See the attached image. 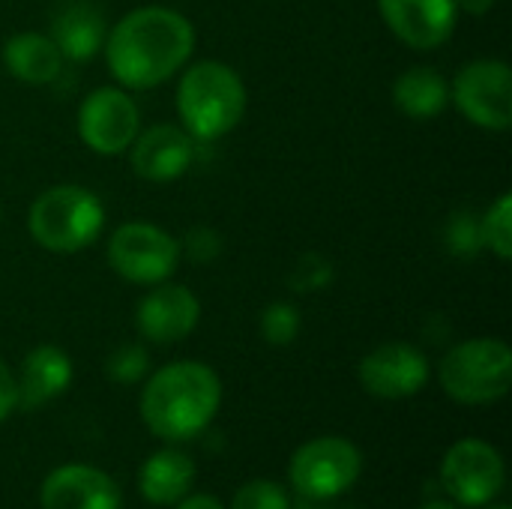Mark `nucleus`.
<instances>
[{
  "label": "nucleus",
  "instance_id": "obj_1",
  "mask_svg": "<svg viewBox=\"0 0 512 509\" xmlns=\"http://www.w3.org/2000/svg\"><path fill=\"white\" fill-rule=\"evenodd\" d=\"M105 60L123 90H150L174 78L195 51V27L168 6H138L105 36Z\"/></svg>",
  "mask_w": 512,
  "mask_h": 509
},
{
  "label": "nucleus",
  "instance_id": "obj_2",
  "mask_svg": "<svg viewBox=\"0 0 512 509\" xmlns=\"http://www.w3.org/2000/svg\"><path fill=\"white\" fill-rule=\"evenodd\" d=\"M222 405L219 375L198 360H177L153 372L141 393V420L144 426L168 441L198 438Z\"/></svg>",
  "mask_w": 512,
  "mask_h": 509
},
{
  "label": "nucleus",
  "instance_id": "obj_3",
  "mask_svg": "<svg viewBox=\"0 0 512 509\" xmlns=\"http://www.w3.org/2000/svg\"><path fill=\"white\" fill-rule=\"evenodd\" d=\"M249 93L234 66L222 60L192 63L177 84V114L195 141H219L234 132L246 114Z\"/></svg>",
  "mask_w": 512,
  "mask_h": 509
},
{
  "label": "nucleus",
  "instance_id": "obj_4",
  "mask_svg": "<svg viewBox=\"0 0 512 509\" xmlns=\"http://www.w3.org/2000/svg\"><path fill=\"white\" fill-rule=\"evenodd\" d=\"M105 228V204L96 192L60 183L36 195L27 210V231L33 243L54 255H75L99 240Z\"/></svg>",
  "mask_w": 512,
  "mask_h": 509
},
{
  "label": "nucleus",
  "instance_id": "obj_5",
  "mask_svg": "<svg viewBox=\"0 0 512 509\" xmlns=\"http://www.w3.org/2000/svg\"><path fill=\"white\" fill-rule=\"evenodd\" d=\"M441 387L459 405L501 402L512 387L510 345L495 336L453 345L441 360Z\"/></svg>",
  "mask_w": 512,
  "mask_h": 509
},
{
  "label": "nucleus",
  "instance_id": "obj_6",
  "mask_svg": "<svg viewBox=\"0 0 512 509\" xmlns=\"http://www.w3.org/2000/svg\"><path fill=\"white\" fill-rule=\"evenodd\" d=\"M180 258V243L150 222H126L108 237V264L132 285H159L171 279Z\"/></svg>",
  "mask_w": 512,
  "mask_h": 509
},
{
  "label": "nucleus",
  "instance_id": "obj_7",
  "mask_svg": "<svg viewBox=\"0 0 512 509\" xmlns=\"http://www.w3.org/2000/svg\"><path fill=\"white\" fill-rule=\"evenodd\" d=\"M363 471V456L348 438H315L297 447L288 465L291 486L315 501L348 492Z\"/></svg>",
  "mask_w": 512,
  "mask_h": 509
},
{
  "label": "nucleus",
  "instance_id": "obj_8",
  "mask_svg": "<svg viewBox=\"0 0 512 509\" xmlns=\"http://www.w3.org/2000/svg\"><path fill=\"white\" fill-rule=\"evenodd\" d=\"M450 102L477 129L507 132L512 126V69L504 60H471L456 72Z\"/></svg>",
  "mask_w": 512,
  "mask_h": 509
},
{
  "label": "nucleus",
  "instance_id": "obj_9",
  "mask_svg": "<svg viewBox=\"0 0 512 509\" xmlns=\"http://www.w3.org/2000/svg\"><path fill=\"white\" fill-rule=\"evenodd\" d=\"M441 483L456 504L486 507L504 492L507 465L489 441L462 438L447 450L441 462Z\"/></svg>",
  "mask_w": 512,
  "mask_h": 509
},
{
  "label": "nucleus",
  "instance_id": "obj_10",
  "mask_svg": "<svg viewBox=\"0 0 512 509\" xmlns=\"http://www.w3.org/2000/svg\"><path fill=\"white\" fill-rule=\"evenodd\" d=\"M141 132V111L129 90L96 87L78 105V135L96 156H120Z\"/></svg>",
  "mask_w": 512,
  "mask_h": 509
},
{
  "label": "nucleus",
  "instance_id": "obj_11",
  "mask_svg": "<svg viewBox=\"0 0 512 509\" xmlns=\"http://www.w3.org/2000/svg\"><path fill=\"white\" fill-rule=\"evenodd\" d=\"M357 378L363 390L375 399L384 402L411 399L429 384V360L417 345L387 342L360 360Z\"/></svg>",
  "mask_w": 512,
  "mask_h": 509
},
{
  "label": "nucleus",
  "instance_id": "obj_12",
  "mask_svg": "<svg viewBox=\"0 0 512 509\" xmlns=\"http://www.w3.org/2000/svg\"><path fill=\"white\" fill-rule=\"evenodd\" d=\"M378 9L390 33L417 51L441 48L462 15L456 0H378Z\"/></svg>",
  "mask_w": 512,
  "mask_h": 509
},
{
  "label": "nucleus",
  "instance_id": "obj_13",
  "mask_svg": "<svg viewBox=\"0 0 512 509\" xmlns=\"http://www.w3.org/2000/svg\"><path fill=\"white\" fill-rule=\"evenodd\" d=\"M135 309L138 333L153 345H174L183 342L201 321V303L186 285L159 282L150 285Z\"/></svg>",
  "mask_w": 512,
  "mask_h": 509
},
{
  "label": "nucleus",
  "instance_id": "obj_14",
  "mask_svg": "<svg viewBox=\"0 0 512 509\" xmlns=\"http://www.w3.org/2000/svg\"><path fill=\"white\" fill-rule=\"evenodd\" d=\"M129 150H132V171L141 180L171 183L192 168L198 141L177 123H156L138 132Z\"/></svg>",
  "mask_w": 512,
  "mask_h": 509
},
{
  "label": "nucleus",
  "instance_id": "obj_15",
  "mask_svg": "<svg viewBox=\"0 0 512 509\" xmlns=\"http://www.w3.org/2000/svg\"><path fill=\"white\" fill-rule=\"evenodd\" d=\"M42 509H120V486L93 465L54 468L39 492Z\"/></svg>",
  "mask_w": 512,
  "mask_h": 509
},
{
  "label": "nucleus",
  "instance_id": "obj_16",
  "mask_svg": "<svg viewBox=\"0 0 512 509\" xmlns=\"http://www.w3.org/2000/svg\"><path fill=\"white\" fill-rule=\"evenodd\" d=\"M72 384V360L57 345H39L27 351L21 372L15 378L18 408H42L51 399L63 396Z\"/></svg>",
  "mask_w": 512,
  "mask_h": 509
},
{
  "label": "nucleus",
  "instance_id": "obj_17",
  "mask_svg": "<svg viewBox=\"0 0 512 509\" xmlns=\"http://www.w3.org/2000/svg\"><path fill=\"white\" fill-rule=\"evenodd\" d=\"M108 36L105 15L90 0H69L51 18V39L60 48L63 60L87 63L93 60Z\"/></svg>",
  "mask_w": 512,
  "mask_h": 509
},
{
  "label": "nucleus",
  "instance_id": "obj_18",
  "mask_svg": "<svg viewBox=\"0 0 512 509\" xmlns=\"http://www.w3.org/2000/svg\"><path fill=\"white\" fill-rule=\"evenodd\" d=\"M63 54L45 33H15L3 42V66L21 84H51L63 72Z\"/></svg>",
  "mask_w": 512,
  "mask_h": 509
},
{
  "label": "nucleus",
  "instance_id": "obj_19",
  "mask_svg": "<svg viewBox=\"0 0 512 509\" xmlns=\"http://www.w3.org/2000/svg\"><path fill=\"white\" fill-rule=\"evenodd\" d=\"M192 483H195V462L177 447H165L153 453L141 465V474H138V489L144 501L159 504V507H168L186 498Z\"/></svg>",
  "mask_w": 512,
  "mask_h": 509
},
{
  "label": "nucleus",
  "instance_id": "obj_20",
  "mask_svg": "<svg viewBox=\"0 0 512 509\" xmlns=\"http://www.w3.org/2000/svg\"><path fill=\"white\" fill-rule=\"evenodd\" d=\"M393 102L411 120H432L450 105V84L435 66H411L393 81Z\"/></svg>",
  "mask_w": 512,
  "mask_h": 509
},
{
  "label": "nucleus",
  "instance_id": "obj_21",
  "mask_svg": "<svg viewBox=\"0 0 512 509\" xmlns=\"http://www.w3.org/2000/svg\"><path fill=\"white\" fill-rule=\"evenodd\" d=\"M480 234H483V249H489L495 258L510 261L512 258V195H498L489 210L480 216Z\"/></svg>",
  "mask_w": 512,
  "mask_h": 509
},
{
  "label": "nucleus",
  "instance_id": "obj_22",
  "mask_svg": "<svg viewBox=\"0 0 512 509\" xmlns=\"http://www.w3.org/2000/svg\"><path fill=\"white\" fill-rule=\"evenodd\" d=\"M300 324H303L300 321V309L294 303L279 300V303L264 306L258 327H261V336H264L267 345L285 348V345H291L300 336Z\"/></svg>",
  "mask_w": 512,
  "mask_h": 509
},
{
  "label": "nucleus",
  "instance_id": "obj_23",
  "mask_svg": "<svg viewBox=\"0 0 512 509\" xmlns=\"http://www.w3.org/2000/svg\"><path fill=\"white\" fill-rule=\"evenodd\" d=\"M447 249L459 258H474L483 249V234H480V216L474 210H459L450 216L447 231H444Z\"/></svg>",
  "mask_w": 512,
  "mask_h": 509
},
{
  "label": "nucleus",
  "instance_id": "obj_24",
  "mask_svg": "<svg viewBox=\"0 0 512 509\" xmlns=\"http://www.w3.org/2000/svg\"><path fill=\"white\" fill-rule=\"evenodd\" d=\"M150 372V354L144 345H120L108 360H105V375L114 384H138Z\"/></svg>",
  "mask_w": 512,
  "mask_h": 509
},
{
  "label": "nucleus",
  "instance_id": "obj_25",
  "mask_svg": "<svg viewBox=\"0 0 512 509\" xmlns=\"http://www.w3.org/2000/svg\"><path fill=\"white\" fill-rule=\"evenodd\" d=\"M231 509H291L288 492L273 480H252L237 489Z\"/></svg>",
  "mask_w": 512,
  "mask_h": 509
},
{
  "label": "nucleus",
  "instance_id": "obj_26",
  "mask_svg": "<svg viewBox=\"0 0 512 509\" xmlns=\"http://www.w3.org/2000/svg\"><path fill=\"white\" fill-rule=\"evenodd\" d=\"M330 282H333V264H330L324 255H318V252H306V255L294 264L291 279H288V285H291L294 291H300V294L324 291Z\"/></svg>",
  "mask_w": 512,
  "mask_h": 509
},
{
  "label": "nucleus",
  "instance_id": "obj_27",
  "mask_svg": "<svg viewBox=\"0 0 512 509\" xmlns=\"http://www.w3.org/2000/svg\"><path fill=\"white\" fill-rule=\"evenodd\" d=\"M180 255H186L192 264H213L222 255V237L207 225H195L180 240Z\"/></svg>",
  "mask_w": 512,
  "mask_h": 509
},
{
  "label": "nucleus",
  "instance_id": "obj_28",
  "mask_svg": "<svg viewBox=\"0 0 512 509\" xmlns=\"http://www.w3.org/2000/svg\"><path fill=\"white\" fill-rule=\"evenodd\" d=\"M18 408V393H15V375L0 357V423Z\"/></svg>",
  "mask_w": 512,
  "mask_h": 509
},
{
  "label": "nucleus",
  "instance_id": "obj_29",
  "mask_svg": "<svg viewBox=\"0 0 512 509\" xmlns=\"http://www.w3.org/2000/svg\"><path fill=\"white\" fill-rule=\"evenodd\" d=\"M177 509H225L213 495H186L177 501Z\"/></svg>",
  "mask_w": 512,
  "mask_h": 509
},
{
  "label": "nucleus",
  "instance_id": "obj_30",
  "mask_svg": "<svg viewBox=\"0 0 512 509\" xmlns=\"http://www.w3.org/2000/svg\"><path fill=\"white\" fill-rule=\"evenodd\" d=\"M459 3V12H468V15H486L495 9L498 0H456Z\"/></svg>",
  "mask_w": 512,
  "mask_h": 509
},
{
  "label": "nucleus",
  "instance_id": "obj_31",
  "mask_svg": "<svg viewBox=\"0 0 512 509\" xmlns=\"http://www.w3.org/2000/svg\"><path fill=\"white\" fill-rule=\"evenodd\" d=\"M420 509H459L456 504H450V501H426Z\"/></svg>",
  "mask_w": 512,
  "mask_h": 509
},
{
  "label": "nucleus",
  "instance_id": "obj_32",
  "mask_svg": "<svg viewBox=\"0 0 512 509\" xmlns=\"http://www.w3.org/2000/svg\"><path fill=\"white\" fill-rule=\"evenodd\" d=\"M483 509H510V507H507V504H486Z\"/></svg>",
  "mask_w": 512,
  "mask_h": 509
}]
</instances>
